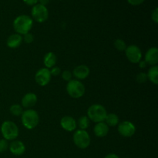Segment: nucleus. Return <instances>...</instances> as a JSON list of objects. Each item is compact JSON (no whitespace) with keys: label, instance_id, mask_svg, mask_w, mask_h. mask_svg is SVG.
<instances>
[{"label":"nucleus","instance_id":"nucleus-1","mask_svg":"<svg viewBox=\"0 0 158 158\" xmlns=\"http://www.w3.org/2000/svg\"><path fill=\"white\" fill-rule=\"evenodd\" d=\"M33 25L31 17L27 15H21L15 19L13 22V28L19 35H25L29 32Z\"/></svg>","mask_w":158,"mask_h":158},{"label":"nucleus","instance_id":"nucleus-2","mask_svg":"<svg viewBox=\"0 0 158 158\" xmlns=\"http://www.w3.org/2000/svg\"><path fill=\"white\" fill-rule=\"evenodd\" d=\"M22 123L26 129H34L40 122L38 113L32 109H28L23 111L21 115Z\"/></svg>","mask_w":158,"mask_h":158},{"label":"nucleus","instance_id":"nucleus-3","mask_svg":"<svg viewBox=\"0 0 158 158\" xmlns=\"http://www.w3.org/2000/svg\"><path fill=\"white\" fill-rule=\"evenodd\" d=\"M107 113L104 106L100 104H93L88 108L87 117L94 123H100L105 120Z\"/></svg>","mask_w":158,"mask_h":158},{"label":"nucleus","instance_id":"nucleus-4","mask_svg":"<svg viewBox=\"0 0 158 158\" xmlns=\"http://www.w3.org/2000/svg\"><path fill=\"white\" fill-rule=\"evenodd\" d=\"M1 133L5 140H15L19 135V128L14 122L6 120L2 123Z\"/></svg>","mask_w":158,"mask_h":158},{"label":"nucleus","instance_id":"nucleus-5","mask_svg":"<svg viewBox=\"0 0 158 158\" xmlns=\"http://www.w3.org/2000/svg\"><path fill=\"white\" fill-rule=\"evenodd\" d=\"M85 90L84 85L77 80H71L66 85V91L72 98H80L84 95Z\"/></svg>","mask_w":158,"mask_h":158},{"label":"nucleus","instance_id":"nucleus-6","mask_svg":"<svg viewBox=\"0 0 158 158\" xmlns=\"http://www.w3.org/2000/svg\"><path fill=\"white\" fill-rule=\"evenodd\" d=\"M73 142L77 148L86 149L90 144V137L86 131L78 130L73 134Z\"/></svg>","mask_w":158,"mask_h":158},{"label":"nucleus","instance_id":"nucleus-7","mask_svg":"<svg viewBox=\"0 0 158 158\" xmlns=\"http://www.w3.org/2000/svg\"><path fill=\"white\" fill-rule=\"evenodd\" d=\"M31 13L33 19L38 23H44L49 17V11L47 8L41 4L33 6Z\"/></svg>","mask_w":158,"mask_h":158},{"label":"nucleus","instance_id":"nucleus-8","mask_svg":"<svg viewBox=\"0 0 158 158\" xmlns=\"http://www.w3.org/2000/svg\"><path fill=\"white\" fill-rule=\"evenodd\" d=\"M125 53L127 60L132 63H138L141 60L142 52L140 48L136 45L127 46Z\"/></svg>","mask_w":158,"mask_h":158},{"label":"nucleus","instance_id":"nucleus-9","mask_svg":"<svg viewBox=\"0 0 158 158\" xmlns=\"http://www.w3.org/2000/svg\"><path fill=\"white\" fill-rule=\"evenodd\" d=\"M50 71L47 68H42L36 72L35 75V80L40 86H45L49 83L51 80Z\"/></svg>","mask_w":158,"mask_h":158},{"label":"nucleus","instance_id":"nucleus-10","mask_svg":"<svg viewBox=\"0 0 158 158\" xmlns=\"http://www.w3.org/2000/svg\"><path fill=\"white\" fill-rule=\"evenodd\" d=\"M118 132L124 137H131L135 134L136 127L131 121H123L118 126Z\"/></svg>","mask_w":158,"mask_h":158},{"label":"nucleus","instance_id":"nucleus-11","mask_svg":"<svg viewBox=\"0 0 158 158\" xmlns=\"http://www.w3.org/2000/svg\"><path fill=\"white\" fill-rule=\"evenodd\" d=\"M60 125L63 130L68 132L75 131L77 127V123L73 117L70 116H65L60 120Z\"/></svg>","mask_w":158,"mask_h":158},{"label":"nucleus","instance_id":"nucleus-12","mask_svg":"<svg viewBox=\"0 0 158 158\" xmlns=\"http://www.w3.org/2000/svg\"><path fill=\"white\" fill-rule=\"evenodd\" d=\"M145 62L151 66H157L158 63V49L157 47L150 48L145 54Z\"/></svg>","mask_w":158,"mask_h":158},{"label":"nucleus","instance_id":"nucleus-13","mask_svg":"<svg viewBox=\"0 0 158 158\" xmlns=\"http://www.w3.org/2000/svg\"><path fill=\"white\" fill-rule=\"evenodd\" d=\"M10 152L15 156L23 155L26 151V147L24 143L20 140H13L9 145Z\"/></svg>","mask_w":158,"mask_h":158},{"label":"nucleus","instance_id":"nucleus-14","mask_svg":"<svg viewBox=\"0 0 158 158\" xmlns=\"http://www.w3.org/2000/svg\"><path fill=\"white\" fill-rule=\"evenodd\" d=\"M89 68L86 65H80V66H77L74 68L73 73L74 77L78 80H84V79L87 78L88 76L89 75Z\"/></svg>","mask_w":158,"mask_h":158},{"label":"nucleus","instance_id":"nucleus-15","mask_svg":"<svg viewBox=\"0 0 158 158\" xmlns=\"http://www.w3.org/2000/svg\"><path fill=\"white\" fill-rule=\"evenodd\" d=\"M22 106L25 108H29L35 106L37 103V96L33 93H29L26 94L24 97L22 99Z\"/></svg>","mask_w":158,"mask_h":158},{"label":"nucleus","instance_id":"nucleus-16","mask_svg":"<svg viewBox=\"0 0 158 158\" xmlns=\"http://www.w3.org/2000/svg\"><path fill=\"white\" fill-rule=\"evenodd\" d=\"M94 134L98 137H104L109 133V126L104 122L97 123L94 127Z\"/></svg>","mask_w":158,"mask_h":158},{"label":"nucleus","instance_id":"nucleus-17","mask_svg":"<svg viewBox=\"0 0 158 158\" xmlns=\"http://www.w3.org/2000/svg\"><path fill=\"white\" fill-rule=\"evenodd\" d=\"M23 43V37L21 35L18 33L12 34L8 38L7 40V46L8 47L11 49H15L19 47Z\"/></svg>","mask_w":158,"mask_h":158},{"label":"nucleus","instance_id":"nucleus-18","mask_svg":"<svg viewBox=\"0 0 158 158\" xmlns=\"http://www.w3.org/2000/svg\"><path fill=\"white\" fill-rule=\"evenodd\" d=\"M57 58L56 56L55 55V53L52 52H49L45 55L44 59H43V63L44 65L46 66V67L47 69L49 68H52L53 66H55L56 63Z\"/></svg>","mask_w":158,"mask_h":158},{"label":"nucleus","instance_id":"nucleus-19","mask_svg":"<svg viewBox=\"0 0 158 158\" xmlns=\"http://www.w3.org/2000/svg\"><path fill=\"white\" fill-rule=\"evenodd\" d=\"M148 79L153 83L154 84L157 85L158 83V66H152L148 70Z\"/></svg>","mask_w":158,"mask_h":158},{"label":"nucleus","instance_id":"nucleus-20","mask_svg":"<svg viewBox=\"0 0 158 158\" xmlns=\"http://www.w3.org/2000/svg\"><path fill=\"white\" fill-rule=\"evenodd\" d=\"M105 123L110 127H115L119 123V117L115 114H109L105 118Z\"/></svg>","mask_w":158,"mask_h":158},{"label":"nucleus","instance_id":"nucleus-21","mask_svg":"<svg viewBox=\"0 0 158 158\" xmlns=\"http://www.w3.org/2000/svg\"><path fill=\"white\" fill-rule=\"evenodd\" d=\"M77 123L80 130L86 131V129H87L89 126V119L86 116H82L79 118L78 122Z\"/></svg>","mask_w":158,"mask_h":158},{"label":"nucleus","instance_id":"nucleus-22","mask_svg":"<svg viewBox=\"0 0 158 158\" xmlns=\"http://www.w3.org/2000/svg\"><path fill=\"white\" fill-rule=\"evenodd\" d=\"M9 111L13 116L19 117L21 116L23 113V106L19 104H12L9 108Z\"/></svg>","mask_w":158,"mask_h":158},{"label":"nucleus","instance_id":"nucleus-23","mask_svg":"<svg viewBox=\"0 0 158 158\" xmlns=\"http://www.w3.org/2000/svg\"><path fill=\"white\" fill-rule=\"evenodd\" d=\"M114 46L118 51H125L127 48V44L124 40L121 39H117L114 41Z\"/></svg>","mask_w":158,"mask_h":158},{"label":"nucleus","instance_id":"nucleus-24","mask_svg":"<svg viewBox=\"0 0 158 158\" xmlns=\"http://www.w3.org/2000/svg\"><path fill=\"white\" fill-rule=\"evenodd\" d=\"M136 80H137V83H145V82H147V80H148L147 73H138L137 75Z\"/></svg>","mask_w":158,"mask_h":158},{"label":"nucleus","instance_id":"nucleus-25","mask_svg":"<svg viewBox=\"0 0 158 158\" xmlns=\"http://www.w3.org/2000/svg\"><path fill=\"white\" fill-rule=\"evenodd\" d=\"M8 148H9L8 140H5V139H1L0 140V153L5 152V151H7Z\"/></svg>","mask_w":158,"mask_h":158},{"label":"nucleus","instance_id":"nucleus-26","mask_svg":"<svg viewBox=\"0 0 158 158\" xmlns=\"http://www.w3.org/2000/svg\"><path fill=\"white\" fill-rule=\"evenodd\" d=\"M24 35V36H23V40H24L25 43H27V44H30V43H32V42L34 41L33 35H32V33H30V32H28V33L25 34V35Z\"/></svg>","mask_w":158,"mask_h":158},{"label":"nucleus","instance_id":"nucleus-27","mask_svg":"<svg viewBox=\"0 0 158 158\" xmlns=\"http://www.w3.org/2000/svg\"><path fill=\"white\" fill-rule=\"evenodd\" d=\"M72 73L69 70H65L62 73V78L65 80V81H70L72 80Z\"/></svg>","mask_w":158,"mask_h":158},{"label":"nucleus","instance_id":"nucleus-28","mask_svg":"<svg viewBox=\"0 0 158 158\" xmlns=\"http://www.w3.org/2000/svg\"><path fill=\"white\" fill-rule=\"evenodd\" d=\"M49 71H50L51 76H54V77L59 76L61 73V69L59 67H57V66H53V67L51 68V69Z\"/></svg>","mask_w":158,"mask_h":158},{"label":"nucleus","instance_id":"nucleus-29","mask_svg":"<svg viewBox=\"0 0 158 158\" xmlns=\"http://www.w3.org/2000/svg\"><path fill=\"white\" fill-rule=\"evenodd\" d=\"M151 19H152V20L155 23H158V9L157 8H155V9H154V10L152 12V14H151Z\"/></svg>","mask_w":158,"mask_h":158},{"label":"nucleus","instance_id":"nucleus-30","mask_svg":"<svg viewBox=\"0 0 158 158\" xmlns=\"http://www.w3.org/2000/svg\"><path fill=\"white\" fill-rule=\"evenodd\" d=\"M127 2L132 6H138V5L142 4L144 0H127Z\"/></svg>","mask_w":158,"mask_h":158},{"label":"nucleus","instance_id":"nucleus-31","mask_svg":"<svg viewBox=\"0 0 158 158\" xmlns=\"http://www.w3.org/2000/svg\"><path fill=\"white\" fill-rule=\"evenodd\" d=\"M23 2L28 6H35L38 2V0H23Z\"/></svg>","mask_w":158,"mask_h":158},{"label":"nucleus","instance_id":"nucleus-32","mask_svg":"<svg viewBox=\"0 0 158 158\" xmlns=\"http://www.w3.org/2000/svg\"><path fill=\"white\" fill-rule=\"evenodd\" d=\"M138 63L139 66H140V68H142V69H143V68H145L147 66V63L145 62V60H143V61H141V60H140Z\"/></svg>","mask_w":158,"mask_h":158},{"label":"nucleus","instance_id":"nucleus-33","mask_svg":"<svg viewBox=\"0 0 158 158\" xmlns=\"http://www.w3.org/2000/svg\"><path fill=\"white\" fill-rule=\"evenodd\" d=\"M104 158H120L117 154H109L106 156Z\"/></svg>","mask_w":158,"mask_h":158},{"label":"nucleus","instance_id":"nucleus-34","mask_svg":"<svg viewBox=\"0 0 158 158\" xmlns=\"http://www.w3.org/2000/svg\"><path fill=\"white\" fill-rule=\"evenodd\" d=\"M38 2H40V4L46 6V5H47L49 2V0H38Z\"/></svg>","mask_w":158,"mask_h":158},{"label":"nucleus","instance_id":"nucleus-35","mask_svg":"<svg viewBox=\"0 0 158 158\" xmlns=\"http://www.w3.org/2000/svg\"><path fill=\"white\" fill-rule=\"evenodd\" d=\"M126 158H128V157H126Z\"/></svg>","mask_w":158,"mask_h":158}]
</instances>
